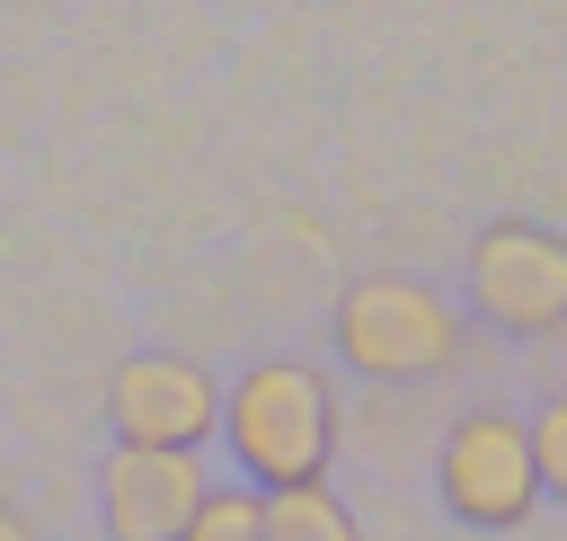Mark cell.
<instances>
[{
  "label": "cell",
  "mask_w": 567,
  "mask_h": 541,
  "mask_svg": "<svg viewBox=\"0 0 567 541\" xmlns=\"http://www.w3.org/2000/svg\"><path fill=\"white\" fill-rule=\"evenodd\" d=\"M221 443L239 452V470H248L257 497L328 479V461H337V390H328V372L292 364V355L239 372L221 390Z\"/></svg>",
  "instance_id": "6da1fadb"
},
{
  "label": "cell",
  "mask_w": 567,
  "mask_h": 541,
  "mask_svg": "<svg viewBox=\"0 0 567 541\" xmlns=\"http://www.w3.org/2000/svg\"><path fill=\"white\" fill-rule=\"evenodd\" d=\"M461 310L416 275H363L337 302V355L372 381H434L461 364Z\"/></svg>",
  "instance_id": "7a4b0ae2"
},
{
  "label": "cell",
  "mask_w": 567,
  "mask_h": 541,
  "mask_svg": "<svg viewBox=\"0 0 567 541\" xmlns=\"http://www.w3.org/2000/svg\"><path fill=\"white\" fill-rule=\"evenodd\" d=\"M470 310L505 337L567 328V231L549 222H487L470 239Z\"/></svg>",
  "instance_id": "3957f363"
},
{
  "label": "cell",
  "mask_w": 567,
  "mask_h": 541,
  "mask_svg": "<svg viewBox=\"0 0 567 541\" xmlns=\"http://www.w3.org/2000/svg\"><path fill=\"white\" fill-rule=\"evenodd\" d=\"M434 488H443V506H452L461 523H478V532H514V523H532L540 479H532L523 417H505V408H470V417H452V435H443V452H434Z\"/></svg>",
  "instance_id": "277c9868"
},
{
  "label": "cell",
  "mask_w": 567,
  "mask_h": 541,
  "mask_svg": "<svg viewBox=\"0 0 567 541\" xmlns=\"http://www.w3.org/2000/svg\"><path fill=\"white\" fill-rule=\"evenodd\" d=\"M106 426L115 443H142V452H195L221 435V390L186 355H133L106 381Z\"/></svg>",
  "instance_id": "5b68a950"
},
{
  "label": "cell",
  "mask_w": 567,
  "mask_h": 541,
  "mask_svg": "<svg viewBox=\"0 0 567 541\" xmlns=\"http://www.w3.org/2000/svg\"><path fill=\"white\" fill-rule=\"evenodd\" d=\"M204 461L195 452H142V443H115L106 452V479H97V506H106V541H177L186 514L204 506Z\"/></svg>",
  "instance_id": "8992f818"
},
{
  "label": "cell",
  "mask_w": 567,
  "mask_h": 541,
  "mask_svg": "<svg viewBox=\"0 0 567 541\" xmlns=\"http://www.w3.org/2000/svg\"><path fill=\"white\" fill-rule=\"evenodd\" d=\"M266 541H363V532L328 497V479H310V488H266Z\"/></svg>",
  "instance_id": "52a82bcc"
},
{
  "label": "cell",
  "mask_w": 567,
  "mask_h": 541,
  "mask_svg": "<svg viewBox=\"0 0 567 541\" xmlns=\"http://www.w3.org/2000/svg\"><path fill=\"white\" fill-rule=\"evenodd\" d=\"M177 541H266V497L239 479V488H204V506L186 514Z\"/></svg>",
  "instance_id": "ba28073f"
},
{
  "label": "cell",
  "mask_w": 567,
  "mask_h": 541,
  "mask_svg": "<svg viewBox=\"0 0 567 541\" xmlns=\"http://www.w3.org/2000/svg\"><path fill=\"white\" fill-rule=\"evenodd\" d=\"M523 443H532V479H540V497H567V390H549V399L523 417Z\"/></svg>",
  "instance_id": "9c48e42d"
},
{
  "label": "cell",
  "mask_w": 567,
  "mask_h": 541,
  "mask_svg": "<svg viewBox=\"0 0 567 541\" xmlns=\"http://www.w3.org/2000/svg\"><path fill=\"white\" fill-rule=\"evenodd\" d=\"M0 541H35V523H27V514H18L9 497H0Z\"/></svg>",
  "instance_id": "30bf717a"
}]
</instances>
